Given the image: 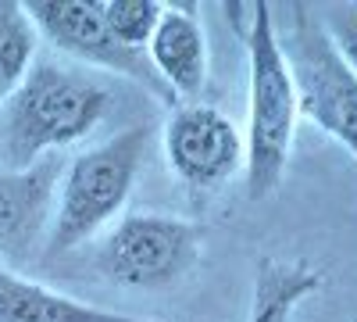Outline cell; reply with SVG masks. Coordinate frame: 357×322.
<instances>
[{
  "instance_id": "7",
  "label": "cell",
  "mask_w": 357,
  "mask_h": 322,
  "mask_svg": "<svg viewBox=\"0 0 357 322\" xmlns=\"http://www.w3.org/2000/svg\"><path fill=\"white\" fill-rule=\"evenodd\" d=\"M165 158L175 180L186 190L207 193L225 186L243 168V136L232 119L207 104H178L172 108L165 133Z\"/></svg>"
},
{
  "instance_id": "2",
  "label": "cell",
  "mask_w": 357,
  "mask_h": 322,
  "mask_svg": "<svg viewBox=\"0 0 357 322\" xmlns=\"http://www.w3.org/2000/svg\"><path fill=\"white\" fill-rule=\"evenodd\" d=\"M236 36L247 47V82H250V122L243 143V186L257 204L272 197L296 136V90L286 57L275 36V11L268 4H250V22H236Z\"/></svg>"
},
{
  "instance_id": "3",
  "label": "cell",
  "mask_w": 357,
  "mask_h": 322,
  "mask_svg": "<svg viewBox=\"0 0 357 322\" xmlns=\"http://www.w3.org/2000/svg\"><path fill=\"white\" fill-rule=\"evenodd\" d=\"M154 126H129L104 140L100 147H89L72 158L61 172V183L54 193V219L47 229L43 258L54 261L79 244L93 240L97 233L126 208L136 186L143 158L151 151Z\"/></svg>"
},
{
  "instance_id": "10",
  "label": "cell",
  "mask_w": 357,
  "mask_h": 322,
  "mask_svg": "<svg viewBox=\"0 0 357 322\" xmlns=\"http://www.w3.org/2000/svg\"><path fill=\"white\" fill-rule=\"evenodd\" d=\"M0 322H165V319L107 312L75 301L68 294H57V290L40 286L18 276L15 269L0 265Z\"/></svg>"
},
{
  "instance_id": "9",
  "label": "cell",
  "mask_w": 357,
  "mask_h": 322,
  "mask_svg": "<svg viewBox=\"0 0 357 322\" xmlns=\"http://www.w3.org/2000/svg\"><path fill=\"white\" fill-rule=\"evenodd\" d=\"M154 72L175 94V101H193L207 86V36L197 4H165L161 22L146 43Z\"/></svg>"
},
{
  "instance_id": "8",
  "label": "cell",
  "mask_w": 357,
  "mask_h": 322,
  "mask_svg": "<svg viewBox=\"0 0 357 322\" xmlns=\"http://www.w3.org/2000/svg\"><path fill=\"white\" fill-rule=\"evenodd\" d=\"M65 165L68 161L61 154H47L25 172L0 168V265L29 261L36 254Z\"/></svg>"
},
{
  "instance_id": "11",
  "label": "cell",
  "mask_w": 357,
  "mask_h": 322,
  "mask_svg": "<svg viewBox=\"0 0 357 322\" xmlns=\"http://www.w3.org/2000/svg\"><path fill=\"white\" fill-rule=\"evenodd\" d=\"M325 283V272L314 261H282V258H257L254 265V298L247 322H289L296 305L307 301Z\"/></svg>"
},
{
  "instance_id": "5",
  "label": "cell",
  "mask_w": 357,
  "mask_h": 322,
  "mask_svg": "<svg viewBox=\"0 0 357 322\" xmlns=\"http://www.w3.org/2000/svg\"><path fill=\"white\" fill-rule=\"evenodd\" d=\"M204 247V229L172 215H126L100 240L97 272L129 290H165L193 272Z\"/></svg>"
},
{
  "instance_id": "1",
  "label": "cell",
  "mask_w": 357,
  "mask_h": 322,
  "mask_svg": "<svg viewBox=\"0 0 357 322\" xmlns=\"http://www.w3.org/2000/svg\"><path fill=\"white\" fill-rule=\"evenodd\" d=\"M111 108V90L86 72L33 61L0 111V168L25 172L40 158L86 140Z\"/></svg>"
},
{
  "instance_id": "4",
  "label": "cell",
  "mask_w": 357,
  "mask_h": 322,
  "mask_svg": "<svg viewBox=\"0 0 357 322\" xmlns=\"http://www.w3.org/2000/svg\"><path fill=\"white\" fill-rule=\"evenodd\" d=\"M286 18L289 25L282 33L275 25V36L293 75L296 108L357 161V75L343 61L311 4H289Z\"/></svg>"
},
{
  "instance_id": "12",
  "label": "cell",
  "mask_w": 357,
  "mask_h": 322,
  "mask_svg": "<svg viewBox=\"0 0 357 322\" xmlns=\"http://www.w3.org/2000/svg\"><path fill=\"white\" fill-rule=\"evenodd\" d=\"M36 43H40V33L33 18L25 15V4L0 0V101L33 68Z\"/></svg>"
},
{
  "instance_id": "6",
  "label": "cell",
  "mask_w": 357,
  "mask_h": 322,
  "mask_svg": "<svg viewBox=\"0 0 357 322\" xmlns=\"http://www.w3.org/2000/svg\"><path fill=\"white\" fill-rule=\"evenodd\" d=\"M25 15L33 18L36 33L47 36L61 54L93 65V68H107V72L126 75V79L139 82L143 90L151 97H158L161 104L178 108L175 94L154 72L146 50H129V47L118 43L107 33V25L100 22V8L93 0H29Z\"/></svg>"
},
{
  "instance_id": "14",
  "label": "cell",
  "mask_w": 357,
  "mask_h": 322,
  "mask_svg": "<svg viewBox=\"0 0 357 322\" xmlns=\"http://www.w3.org/2000/svg\"><path fill=\"white\" fill-rule=\"evenodd\" d=\"M329 40L343 54V61L357 75V4H329V8H314Z\"/></svg>"
},
{
  "instance_id": "13",
  "label": "cell",
  "mask_w": 357,
  "mask_h": 322,
  "mask_svg": "<svg viewBox=\"0 0 357 322\" xmlns=\"http://www.w3.org/2000/svg\"><path fill=\"white\" fill-rule=\"evenodd\" d=\"M97 8H100V22L118 43L129 50H143L161 22L165 4H154V0H107V4Z\"/></svg>"
}]
</instances>
